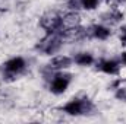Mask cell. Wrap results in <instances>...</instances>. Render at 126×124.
<instances>
[{"mask_svg": "<svg viewBox=\"0 0 126 124\" xmlns=\"http://www.w3.org/2000/svg\"><path fill=\"white\" fill-rule=\"evenodd\" d=\"M123 19V13L117 9V7H111L110 10H107L106 13L101 15V21L107 25H116Z\"/></svg>", "mask_w": 126, "mask_h": 124, "instance_id": "obj_10", "label": "cell"}, {"mask_svg": "<svg viewBox=\"0 0 126 124\" xmlns=\"http://www.w3.org/2000/svg\"><path fill=\"white\" fill-rule=\"evenodd\" d=\"M27 69V62L22 57H12L3 64V76L6 80H13Z\"/></svg>", "mask_w": 126, "mask_h": 124, "instance_id": "obj_3", "label": "cell"}, {"mask_svg": "<svg viewBox=\"0 0 126 124\" xmlns=\"http://www.w3.org/2000/svg\"><path fill=\"white\" fill-rule=\"evenodd\" d=\"M120 42L123 44V45H126V26H123L122 29H120Z\"/></svg>", "mask_w": 126, "mask_h": 124, "instance_id": "obj_15", "label": "cell"}, {"mask_svg": "<svg viewBox=\"0 0 126 124\" xmlns=\"http://www.w3.org/2000/svg\"><path fill=\"white\" fill-rule=\"evenodd\" d=\"M114 96H116V99H119V101H123L126 102V88H117L116 89V92H114Z\"/></svg>", "mask_w": 126, "mask_h": 124, "instance_id": "obj_13", "label": "cell"}, {"mask_svg": "<svg viewBox=\"0 0 126 124\" xmlns=\"http://www.w3.org/2000/svg\"><path fill=\"white\" fill-rule=\"evenodd\" d=\"M62 111L64 114H69V115H88V114H93L95 111V105L94 102L87 98V96H82V98H73L70 99L67 104H64L62 107Z\"/></svg>", "mask_w": 126, "mask_h": 124, "instance_id": "obj_1", "label": "cell"}, {"mask_svg": "<svg viewBox=\"0 0 126 124\" xmlns=\"http://www.w3.org/2000/svg\"><path fill=\"white\" fill-rule=\"evenodd\" d=\"M120 63L126 66V51H123V53H122V56H120Z\"/></svg>", "mask_w": 126, "mask_h": 124, "instance_id": "obj_16", "label": "cell"}, {"mask_svg": "<svg viewBox=\"0 0 126 124\" xmlns=\"http://www.w3.org/2000/svg\"><path fill=\"white\" fill-rule=\"evenodd\" d=\"M72 63H73V59H70L67 56H56L47 64V69L50 72H60V70H64V69L70 67Z\"/></svg>", "mask_w": 126, "mask_h": 124, "instance_id": "obj_6", "label": "cell"}, {"mask_svg": "<svg viewBox=\"0 0 126 124\" xmlns=\"http://www.w3.org/2000/svg\"><path fill=\"white\" fill-rule=\"evenodd\" d=\"M72 82V74L69 73H63V70L60 72H56L53 76H51V80H50V92L54 93V95H60V93L66 92V89L69 88Z\"/></svg>", "mask_w": 126, "mask_h": 124, "instance_id": "obj_5", "label": "cell"}, {"mask_svg": "<svg viewBox=\"0 0 126 124\" xmlns=\"http://www.w3.org/2000/svg\"><path fill=\"white\" fill-rule=\"evenodd\" d=\"M87 32H88V38H95V39H107L110 35H111V31L110 28L104 26V25H91L90 28H87Z\"/></svg>", "mask_w": 126, "mask_h": 124, "instance_id": "obj_7", "label": "cell"}, {"mask_svg": "<svg viewBox=\"0 0 126 124\" xmlns=\"http://www.w3.org/2000/svg\"><path fill=\"white\" fill-rule=\"evenodd\" d=\"M106 3H107L110 7H119V6L125 4L126 0H106Z\"/></svg>", "mask_w": 126, "mask_h": 124, "instance_id": "obj_14", "label": "cell"}, {"mask_svg": "<svg viewBox=\"0 0 126 124\" xmlns=\"http://www.w3.org/2000/svg\"><path fill=\"white\" fill-rule=\"evenodd\" d=\"M62 24L63 29L79 26L81 25V15L78 13V10H69L62 16Z\"/></svg>", "mask_w": 126, "mask_h": 124, "instance_id": "obj_9", "label": "cell"}, {"mask_svg": "<svg viewBox=\"0 0 126 124\" xmlns=\"http://www.w3.org/2000/svg\"><path fill=\"white\" fill-rule=\"evenodd\" d=\"M95 69L107 74H117L120 72V63L116 60H100Z\"/></svg>", "mask_w": 126, "mask_h": 124, "instance_id": "obj_8", "label": "cell"}, {"mask_svg": "<svg viewBox=\"0 0 126 124\" xmlns=\"http://www.w3.org/2000/svg\"><path fill=\"white\" fill-rule=\"evenodd\" d=\"M63 44H64V41H63L62 31L50 32V34H47L41 41H38V44L35 45V50H38V51L43 53V54L51 56V54L57 53V51L62 48Z\"/></svg>", "mask_w": 126, "mask_h": 124, "instance_id": "obj_2", "label": "cell"}, {"mask_svg": "<svg viewBox=\"0 0 126 124\" xmlns=\"http://www.w3.org/2000/svg\"><path fill=\"white\" fill-rule=\"evenodd\" d=\"M40 26L47 32H57L63 29V24H62V15H59L54 10L46 12L41 18H40Z\"/></svg>", "mask_w": 126, "mask_h": 124, "instance_id": "obj_4", "label": "cell"}, {"mask_svg": "<svg viewBox=\"0 0 126 124\" xmlns=\"http://www.w3.org/2000/svg\"><path fill=\"white\" fill-rule=\"evenodd\" d=\"M101 0H79L81 3V7L85 9V10H94L95 7L100 4Z\"/></svg>", "mask_w": 126, "mask_h": 124, "instance_id": "obj_12", "label": "cell"}, {"mask_svg": "<svg viewBox=\"0 0 126 124\" xmlns=\"http://www.w3.org/2000/svg\"><path fill=\"white\" fill-rule=\"evenodd\" d=\"M73 62L78 66H91L95 60H94V56L90 54V53H78L73 57Z\"/></svg>", "mask_w": 126, "mask_h": 124, "instance_id": "obj_11", "label": "cell"}]
</instances>
